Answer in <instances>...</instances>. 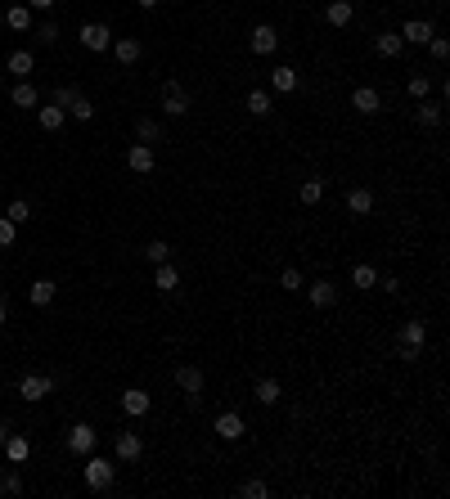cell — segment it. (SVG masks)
<instances>
[{
  "label": "cell",
  "instance_id": "obj_42",
  "mask_svg": "<svg viewBox=\"0 0 450 499\" xmlns=\"http://www.w3.org/2000/svg\"><path fill=\"white\" fill-rule=\"evenodd\" d=\"M5 495H14V499L23 495V477H19V468H9V473H5Z\"/></svg>",
  "mask_w": 450,
  "mask_h": 499
},
{
  "label": "cell",
  "instance_id": "obj_24",
  "mask_svg": "<svg viewBox=\"0 0 450 499\" xmlns=\"http://www.w3.org/2000/svg\"><path fill=\"white\" fill-rule=\"evenodd\" d=\"M9 99H14L19 108H36V104H41V90H36L32 81H19V85L9 90Z\"/></svg>",
  "mask_w": 450,
  "mask_h": 499
},
{
  "label": "cell",
  "instance_id": "obj_6",
  "mask_svg": "<svg viewBox=\"0 0 450 499\" xmlns=\"http://www.w3.org/2000/svg\"><path fill=\"white\" fill-rule=\"evenodd\" d=\"M95 441H100V432H95L90 423H73V427H68V450H73V454H90Z\"/></svg>",
  "mask_w": 450,
  "mask_h": 499
},
{
  "label": "cell",
  "instance_id": "obj_14",
  "mask_svg": "<svg viewBox=\"0 0 450 499\" xmlns=\"http://www.w3.org/2000/svg\"><path fill=\"white\" fill-rule=\"evenodd\" d=\"M153 162H158V158H153V149H149V145H131V149H126V167L140 171V176H149Z\"/></svg>",
  "mask_w": 450,
  "mask_h": 499
},
{
  "label": "cell",
  "instance_id": "obj_9",
  "mask_svg": "<svg viewBox=\"0 0 450 499\" xmlns=\"http://www.w3.org/2000/svg\"><path fill=\"white\" fill-rule=\"evenodd\" d=\"M50 392H54L50 374H23V382H19V396H27V401H46Z\"/></svg>",
  "mask_w": 450,
  "mask_h": 499
},
{
  "label": "cell",
  "instance_id": "obj_21",
  "mask_svg": "<svg viewBox=\"0 0 450 499\" xmlns=\"http://www.w3.org/2000/svg\"><path fill=\"white\" fill-rule=\"evenodd\" d=\"M374 50L383 54V59H401L405 41H401V32H383V36H374Z\"/></svg>",
  "mask_w": 450,
  "mask_h": 499
},
{
  "label": "cell",
  "instance_id": "obj_1",
  "mask_svg": "<svg viewBox=\"0 0 450 499\" xmlns=\"http://www.w3.org/2000/svg\"><path fill=\"white\" fill-rule=\"evenodd\" d=\"M112 477H117V463H112V459H100V454H90V459H86V486L95 495L112 490Z\"/></svg>",
  "mask_w": 450,
  "mask_h": 499
},
{
  "label": "cell",
  "instance_id": "obj_26",
  "mask_svg": "<svg viewBox=\"0 0 450 499\" xmlns=\"http://www.w3.org/2000/svg\"><path fill=\"white\" fill-rule=\"evenodd\" d=\"M414 122L424 126V131H432V126H441V104H428V99H419V112Z\"/></svg>",
  "mask_w": 450,
  "mask_h": 499
},
{
  "label": "cell",
  "instance_id": "obj_46",
  "mask_svg": "<svg viewBox=\"0 0 450 499\" xmlns=\"http://www.w3.org/2000/svg\"><path fill=\"white\" fill-rule=\"evenodd\" d=\"M27 9H54V0H27Z\"/></svg>",
  "mask_w": 450,
  "mask_h": 499
},
{
  "label": "cell",
  "instance_id": "obj_29",
  "mask_svg": "<svg viewBox=\"0 0 450 499\" xmlns=\"http://www.w3.org/2000/svg\"><path fill=\"white\" fill-rule=\"evenodd\" d=\"M135 140H140V145H158V140H162V126L153 122V117H140V122H135Z\"/></svg>",
  "mask_w": 450,
  "mask_h": 499
},
{
  "label": "cell",
  "instance_id": "obj_19",
  "mask_svg": "<svg viewBox=\"0 0 450 499\" xmlns=\"http://www.w3.org/2000/svg\"><path fill=\"white\" fill-rule=\"evenodd\" d=\"M153 288H162V293H176L180 288V270L172 261H162L158 270H153Z\"/></svg>",
  "mask_w": 450,
  "mask_h": 499
},
{
  "label": "cell",
  "instance_id": "obj_2",
  "mask_svg": "<svg viewBox=\"0 0 450 499\" xmlns=\"http://www.w3.org/2000/svg\"><path fill=\"white\" fill-rule=\"evenodd\" d=\"M176 387L185 392L189 401H199V396H203V387H207V374H203L199 364H180V369H176Z\"/></svg>",
  "mask_w": 450,
  "mask_h": 499
},
{
  "label": "cell",
  "instance_id": "obj_50",
  "mask_svg": "<svg viewBox=\"0 0 450 499\" xmlns=\"http://www.w3.org/2000/svg\"><path fill=\"white\" fill-rule=\"evenodd\" d=\"M0 495H5V473H0Z\"/></svg>",
  "mask_w": 450,
  "mask_h": 499
},
{
  "label": "cell",
  "instance_id": "obj_38",
  "mask_svg": "<svg viewBox=\"0 0 450 499\" xmlns=\"http://www.w3.org/2000/svg\"><path fill=\"white\" fill-rule=\"evenodd\" d=\"M77 95H81L77 85H59V90H54V104H59V108L68 112V108H73V99H77Z\"/></svg>",
  "mask_w": 450,
  "mask_h": 499
},
{
  "label": "cell",
  "instance_id": "obj_37",
  "mask_svg": "<svg viewBox=\"0 0 450 499\" xmlns=\"http://www.w3.org/2000/svg\"><path fill=\"white\" fill-rule=\"evenodd\" d=\"M68 112H73L77 122H90V117H95V104H90L86 95H77V99H73V108H68Z\"/></svg>",
  "mask_w": 450,
  "mask_h": 499
},
{
  "label": "cell",
  "instance_id": "obj_7",
  "mask_svg": "<svg viewBox=\"0 0 450 499\" xmlns=\"http://www.w3.org/2000/svg\"><path fill=\"white\" fill-rule=\"evenodd\" d=\"M112 454H117L122 463H135L140 454H145V441H140V432H117V436H112Z\"/></svg>",
  "mask_w": 450,
  "mask_h": 499
},
{
  "label": "cell",
  "instance_id": "obj_41",
  "mask_svg": "<svg viewBox=\"0 0 450 499\" xmlns=\"http://www.w3.org/2000/svg\"><path fill=\"white\" fill-rule=\"evenodd\" d=\"M32 36L41 41V46H54V41H59V27H54V23H41V27H36Z\"/></svg>",
  "mask_w": 450,
  "mask_h": 499
},
{
  "label": "cell",
  "instance_id": "obj_43",
  "mask_svg": "<svg viewBox=\"0 0 450 499\" xmlns=\"http://www.w3.org/2000/svg\"><path fill=\"white\" fill-rule=\"evenodd\" d=\"M14 234H19V225H14L9 216H0V248H9V243H14Z\"/></svg>",
  "mask_w": 450,
  "mask_h": 499
},
{
  "label": "cell",
  "instance_id": "obj_31",
  "mask_svg": "<svg viewBox=\"0 0 450 499\" xmlns=\"http://www.w3.org/2000/svg\"><path fill=\"white\" fill-rule=\"evenodd\" d=\"M298 198H302L306 207H320V198H325V180H320V176L315 180H302V194Z\"/></svg>",
  "mask_w": 450,
  "mask_h": 499
},
{
  "label": "cell",
  "instance_id": "obj_18",
  "mask_svg": "<svg viewBox=\"0 0 450 499\" xmlns=\"http://www.w3.org/2000/svg\"><path fill=\"white\" fill-rule=\"evenodd\" d=\"M27 454H32V441H27L23 432H9V436H5V459H9V463H23Z\"/></svg>",
  "mask_w": 450,
  "mask_h": 499
},
{
  "label": "cell",
  "instance_id": "obj_51",
  "mask_svg": "<svg viewBox=\"0 0 450 499\" xmlns=\"http://www.w3.org/2000/svg\"><path fill=\"white\" fill-rule=\"evenodd\" d=\"M0 77H5V68H0Z\"/></svg>",
  "mask_w": 450,
  "mask_h": 499
},
{
  "label": "cell",
  "instance_id": "obj_40",
  "mask_svg": "<svg viewBox=\"0 0 450 499\" xmlns=\"http://www.w3.org/2000/svg\"><path fill=\"white\" fill-rule=\"evenodd\" d=\"M405 90H410L414 99H428V95H432V81H428V77H410V85H405Z\"/></svg>",
  "mask_w": 450,
  "mask_h": 499
},
{
  "label": "cell",
  "instance_id": "obj_27",
  "mask_svg": "<svg viewBox=\"0 0 450 499\" xmlns=\"http://www.w3.org/2000/svg\"><path fill=\"white\" fill-rule=\"evenodd\" d=\"M27 302H32V306H50L54 302V279H36L32 288H27Z\"/></svg>",
  "mask_w": 450,
  "mask_h": 499
},
{
  "label": "cell",
  "instance_id": "obj_36",
  "mask_svg": "<svg viewBox=\"0 0 450 499\" xmlns=\"http://www.w3.org/2000/svg\"><path fill=\"white\" fill-rule=\"evenodd\" d=\"M5 216H9L14 225H27V216H32V207H27V198H14V203H9V211H5Z\"/></svg>",
  "mask_w": 450,
  "mask_h": 499
},
{
  "label": "cell",
  "instance_id": "obj_8",
  "mask_svg": "<svg viewBox=\"0 0 450 499\" xmlns=\"http://www.w3.org/2000/svg\"><path fill=\"white\" fill-rule=\"evenodd\" d=\"M248 46H252V54H275L279 50V32H275L271 23H257L248 32Z\"/></svg>",
  "mask_w": 450,
  "mask_h": 499
},
{
  "label": "cell",
  "instance_id": "obj_33",
  "mask_svg": "<svg viewBox=\"0 0 450 499\" xmlns=\"http://www.w3.org/2000/svg\"><path fill=\"white\" fill-rule=\"evenodd\" d=\"M351 283H356V288H374V283H378V270H374V266H351Z\"/></svg>",
  "mask_w": 450,
  "mask_h": 499
},
{
  "label": "cell",
  "instance_id": "obj_11",
  "mask_svg": "<svg viewBox=\"0 0 450 499\" xmlns=\"http://www.w3.org/2000/svg\"><path fill=\"white\" fill-rule=\"evenodd\" d=\"M351 108L365 112V117H374V112L383 108V95H378L374 85H356V90H351Z\"/></svg>",
  "mask_w": 450,
  "mask_h": 499
},
{
  "label": "cell",
  "instance_id": "obj_23",
  "mask_svg": "<svg viewBox=\"0 0 450 499\" xmlns=\"http://www.w3.org/2000/svg\"><path fill=\"white\" fill-rule=\"evenodd\" d=\"M112 54H117V63H135L140 54H145V46H140L135 36H122V41H112Z\"/></svg>",
  "mask_w": 450,
  "mask_h": 499
},
{
  "label": "cell",
  "instance_id": "obj_16",
  "mask_svg": "<svg viewBox=\"0 0 450 499\" xmlns=\"http://www.w3.org/2000/svg\"><path fill=\"white\" fill-rule=\"evenodd\" d=\"M306 297H311L315 310H329V306L338 302V288H333L329 279H320V283H311V288H306Z\"/></svg>",
  "mask_w": 450,
  "mask_h": 499
},
{
  "label": "cell",
  "instance_id": "obj_48",
  "mask_svg": "<svg viewBox=\"0 0 450 499\" xmlns=\"http://www.w3.org/2000/svg\"><path fill=\"white\" fill-rule=\"evenodd\" d=\"M9 432H14V427H9L5 419H0V446H5V436H9Z\"/></svg>",
  "mask_w": 450,
  "mask_h": 499
},
{
  "label": "cell",
  "instance_id": "obj_34",
  "mask_svg": "<svg viewBox=\"0 0 450 499\" xmlns=\"http://www.w3.org/2000/svg\"><path fill=\"white\" fill-rule=\"evenodd\" d=\"M145 256L153 266H162V261H172V243H162V238H153V243L145 248Z\"/></svg>",
  "mask_w": 450,
  "mask_h": 499
},
{
  "label": "cell",
  "instance_id": "obj_49",
  "mask_svg": "<svg viewBox=\"0 0 450 499\" xmlns=\"http://www.w3.org/2000/svg\"><path fill=\"white\" fill-rule=\"evenodd\" d=\"M135 5H140V9H158V0H135Z\"/></svg>",
  "mask_w": 450,
  "mask_h": 499
},
{
  "label": "cell",
  "instance_id": "obj_32",
  "mask_svg": "<svg viewBox=\"0 0 450 499\" xmlns=\"http://www.w3.org/2000/svg\"><path fill=\"white\" fill-rule=\"evenodd\" d=\"M401 342H405V347H424V342H428V329H424L419 320H410V324L401 329Z\"/></svg>",
  "mask_w": 450,
  "mask_h": 499
},
{
  "label": "cell",
  "instance_id": "obj_22",
  "mask_svg": "<svg viewBox=\"0 0 450 499\" xmlns=\"http://www.w3.org/2000/svg\"><path fill=\"white\" fill-rule=\"evenodd\" d=\"M325 19H329V27H347L351 19H356V5H351V0H333V5L325 9Z\"/></svg>",
  "mask_w": 450,
  "mask_h": 499
},
{
  "label": "cell",
  "instance_id": "obj_10",
  "mask_svg": "<svg viewBox=\"0 0 450 499\" xmlns=\"http://www.w3.org/2000/svg\"><path fill=\"white\" fill-rule=\"evenodd\" d=\"M153 409V396L145 387H131V392H122V414H131V419H145Z\"/></svg>",
  "mask_w": 450,
  "mask_h": 499
},
{
  "label": "cell",
  "instance_id": "obj_28",
  "mask_svg": "<svg viewBox=\"0 0 450 499\" xmlns=\"http://www.w3.org/2000/svg\"><path fill=\"white\" fill-rule=\"evenodd\" d=\"M252 396H257L261 405H279V396H284V387H279V378H261V382H257V392H252Z\"/></svg>",
  "mask_w": 450,
  "mask_h": 499
},
{
  "label": "cell",
  "instance_id": "obj_4",
  "mask_svg": "<svg viewBox=\"0 0 450 499\" xmlns=\"http://www.w3.org/2000/svg\"><path fill=\"white\" fill-rule=\"evenodd\" d=\"M212 432H216L221 441H244V432H248V423H244V414H234V409H225V414H216V423H212Z\"/></svg>",
  "mask_w": 450,
  "mask_h": 499
},
{
  "label": "cell",
  "instance_id": "obj_35",
  "mask_svg": "<svg viewBox=\"0 0 450 499\" xmlns=\"http://www.w3.org/2000/svg\"><path fill=\"white\" fill-rule=\"evenodd\" d=\"M279 288H284V293H298V288H302V270L284 266V270H279Z\"/></svg>",
  "mask_w": 450,
  "mask_h": 499
},
{
  "label": "cell",
  "instance_id": "obj_25",
  "mask_svg": "<svg viewBox=\"0 0 450 499\" xmlns=\"http://www.w3.org/2000/svg\"><path fill=\"white\" fill-rule=\"evenodd\" d=\"M5 23L14 27V32H32V9H27V5H9L5 9Z\"/></svg>",
  "mask_w": 450,
  "mask_h": 499
},
{
  "label": "cell",
  "instance_id": "obj_5",
  "mask_svg": "<svg viewBox=\"0 0 450 499\" xmlns=\"http://www.w3.org/2000/svg\"><path fill=\"white\" fill-rule=\"evenodd\" d=\"M162 108L172 112V117H185V112H189V95H185V85H180L176 77L162 85Z\"/></svg>",
  "mask_w": 450,
  "mask_h": 499
},
{
  "label": "cell",
  "instance_id": "obj_17",
  "mask_svg": "<svg viewBox=\"0 0 450 499\" xmlns=\"http://www.w3.org/2000/svg\"><path fill=\"white\" fill-rule=\"evenodd\" d=\"M36 68V59H32V50H14L9 59H5V73H14L19 81H27V73Z\"/></svg>",
  "mask_w": 450,
  "mask_h": 499
},
{
  "label": "cell",
  "instance_id": "obj_15",
  "mask_svg": "<svg viewBox=\"0 0 450 499\" xmlns=\"http://www.w3.org/2000/svg\"><path fill=\"white\" fill-rule=\"evenodd\" d=\"M244 108L252 112V117H271V112H275V95L271 90H248Z\"/></svg>",
  "mask_w": 450,
  "mask_h": 499
},
{
  "label": "cell",
  "instance_id": "obj_30",
  "mask_svg": "<svg viewBox=\"0 0 450 499\" xmlns=\"http://www.w3.org/2000/svg\"><path fill=\"white\" fill-rule=\"evenodd\" d=\"M63 117H68V112H63L59 104H50V108H41V112H36L41 131H59V126H63Z\"/></svg>",
  "mask_w": 450,
  "mask_h": 499
},
{
  "label": "cell",
  "instance_id": "obj_20",
  "mask_svg": "<svg viewBox=\"0 0 450 499\" xmlns=\"http://www.w3.org/2000/svg\"><path fill=\"white\" fill-rule=\"evenodd\" d=\"M347 211H351V216H370V211H374V194L370 189H347Z\"/></svg>",
  "mask_w": 450,
  "mask_h": 499
},
{
  "label": "cell",
  "instance_id": "obj_39",
  "mask_svg": "<svg viewBox=\"0 0 450 499\" xmlns=\"http://www.w3.org/2000/svg\"><path fill=\"white\" fill-rule=\"evenodd\" d=\"M239 495H248V499H266V495H271V486H266V481H244V486H239Z\"/></svg>",
  "mask_w": 450,
  "mask_h": 499
},
{
  "label": "cell",
  "instance_id": "obj_3",
  "mask_svg": "<svg viewBox=\"0 0 450 499\" xmlns=\"http://www.w3.org/2000/svg\"><path fill=\"white\" fill-rule=\"evenodd\" d=\"M77 41H81V46H86L90 54H104V50L112 46V32H108V27H104V23H81V32H77Z\"/></svg>",
  "mask_w": 450,
  "mask_h": 499
},
{
  "label": "cell",
  "instance_id": "obj_45",
  "mask_svg": "<svg viewBox=\"0 0 450 499\" xmlns=\"http://www.w3.org/2000/svg\"><path fill=\"white\" fill-rule=\"evenodd\" d=\"M397 355H401V360H419V347H405V342H401Z\"/></svg>",
  "mask_w": 450,
  "mask_h": 499
},
{
  "label": "cell",
  "instance_id": "obj_44",
  "mask_svg": "<svg viewBox=\"0 0 450 499\" xmlns=\"http://www.w3.org/2000/svg\"><path fill=\"white\" fill-rule=\"evenodd\" d=\"M428 50H432V59H437V63H441V59H446V54H450V46H446V41H441V36H432V41H428Z\"/></svg>",
  "mask_w": 450,
  "mask_h": 499
},
{
  "label": "cell",
  "instance_id": "obj_12",
  "mask_svg": "<svg viewBox=\"0 0 450 499\" xmlns=\"http://www.w3.org/2000/svg\"><path fill=\"white\" fill-rule=\"evenodd\" d=\"M432 36H437V27H432L428 19H410V23L401 27V41H405V46H428Z\"/></svg>",
  "mask_w": 450,
  "mask_h": 499
},
{
  "label": "cell",
  "instance_id": "obj_13",
  "mask_svg": "<svg viewBox=\"0 0 450 499\" xmlns=\"http://www.w3.org/2000/svg\"><path fill=\"white\" fill-rule=\"evenodd\" d=\"M298 85H302L298 68H284V63H279L275 73H271V90H275V95H293V90H298Z\"/></svg>",
  "mask_w": 450,
  "mask_h": 499
},
{
  "label": "cell",
  "instance_id": "obj_47",
  "mask_svg": "<svg viewBox=\"0 0 450 499\" xmlns=\"http://www.w3.org/2000/svg\"><path fill=\"white\" fill-rule=\"evenodd\" d=\"M5 320H9V302L0 297V329H5Z\"/></svg>",
  "mask_w": 450,
  "mask_h": 499
}]
</instances>
